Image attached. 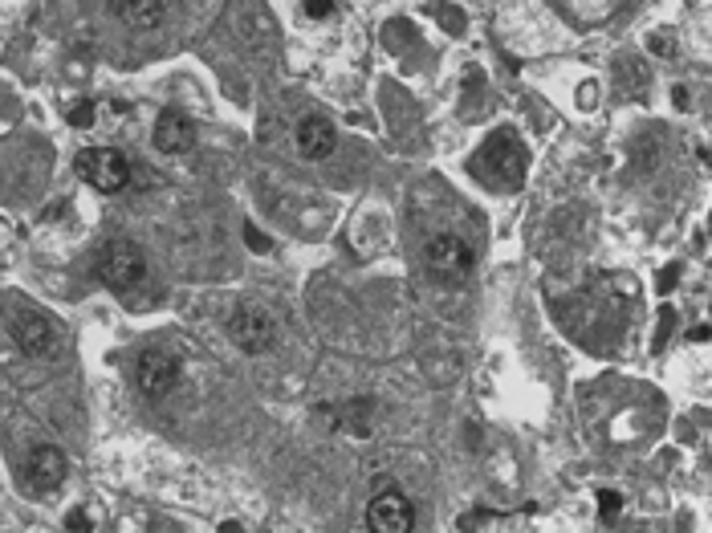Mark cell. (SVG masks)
Segmentation results:
<instances>
[{
	"label": "cell",
	"mask_w": 712,
	"mask_h": 533,
	"mask_svg": "<svg viewBox=\"0 0 712 533\" xmlns=\"http://www.w3.org/2000/svg\"><path fill=\"white\" fill-rule=\"evenodd\" d=\"M468 171L493 192H517L529 171V151L517 131H493L468 159Z\"/></svg>",
	"instance_id": "obj_1"
},
{
	"label": "cell",
	"mask_w": 712,
	"mask_h": 533,
	"mask_svg": "<svg viewBox=\"0 0 712 533\" xmlns=\"http://www.w3.org/2000/svg\"><path fill=\"white\" fill-rule=\"evenodd\" d=\"M9 334H13L17 350L29 354V359H49V354H57V346H62V330L37 306H17L9 314Z\"/></svg>",
	"instance_id": "obj_2"
},
{
	"label": "cell",
	"mask_w": 712,
	"mask_h": 533,
	"mask_svg": "<svg viewBox=\"0 0 712 533\" xmlns=\"http://www.w3.org/2000/svg\"><path fill=\"white\" fill-rule=\"evenodd\" d=\"M98 277L114 289V293H135L147 281V257L135 241H110L98 253Z\"/></svg>",
	"instance_id": "obj_3"
},
{
	"label": "cell",
	"mask_w": 712,
	"mask_h": 533,
	"mask_svg": "<svg viewBox=\"0 0 712 533\" xmlns=\"http://www.w3.org/2000/svg\"><path fill=\"white\" fill-rule=\"evenodd\" d=\"M224 330H228L232 346L245 350V354H265V350H273V342H277V322H273V314H269L265 306H253V302L236 306V310L228 314Z\"/></svg>",
	"instance_id": "obj_4"
},
{
	"label": "cell",
	"mask_w": 712,
	"mask_h": 533,
	"mask_svg": "<svg viewBox=\"0 0 712 533\" xmlns=\"http://www.w3.org/2000/svg\"><path fill=\"white\" fill-rule=\"evenodd\" d=\"M424 265L432 269L436 281H464L472 273V265H477V257H472V245L464 241V236L436 232L424 245Z\"/></svg>",
	"instance_id": "obj_5"
},
{
	"label": "cell",
	"mask_w": 712,
	"mask_h": 533,
	"mask_svg": "<svg viewBox=\"0 0 712 533\" xmlns=\"http://www.w3.org/2000/svg\"><path fill=\"white\" fill-rule=\"evenodd\" d=\"M78 175H82V180H86L94 192L114 196V192L127 188L131 167H127V159L118 155L114 147H86V151L78 155Z\"/></svg>",
	"instance_id": "obj_6"
},
{
	"label": "cell",
	"mask_w": 712,
	"mask_h": 533,
	"mask_svg": "<svg viewBox=\"0 0 712 533\" xmlns=\"http://www.w3.org/2000/svg\"><path fill=\"white\" fill-rule=\"evenodd\" d=\"M135 383L147 399H167L175 391V383H180V359L167 350V346H147L139 354V363H135Z\"/></svg>",
	"instance_id": "obj_7"
},
{
	"label": "cell",
	"mask_w": 712,
	"mask_h": 533,
	"mask_svg": "<svg viewBox=\"0 0 712 533\" xmlns=\"http://www.w3.org/2000/svg\"><path fill=\"white\" fill-rule=\"evenodd\" d=\"M367 525H371V533H411L415 529V509H411L407 493L395 489V485L379 489L371 497V505H367Z\"/></svg>",
	"instance_id": "obj_8"
},
{
	"label": "cell",
	"mask_w": 712,
	"mask_h": 533,
	"mask_svg": "<svg viewBox=\"0 0 712 533\" xmlns=\"http://www.w3.org/2000/svg\"><path fill=\"white\" fill-rule=\"evenodd\" d=\"M66 477H70V464H66V456H62V448H53V444H41V448H33L29 452V460H25V489L29 493H57L66 485Z\"/></svg>",
	"instance_id": "obj_9"
},
{
	"label": "cell",
	"mask_w": 712,
	"mask_h": 533,
	"mask_svg": "<svg viewBox=\"0 0 712 533\" xmlns=\"http://www.w3.org/2000/svg\"><path fill=\"white\" fill-rule=\"evenodd\" d=\"M155 147L163 155H184L196 147V127L184 110H163L155 118Z\"/></svg>",
	"instance_id": "obj_10"
},
{
	"label": "cell",
	"mask_w": 712,
	"mask_h": 533,
	"mask_svg": "<svg viewBox=\"0 0 712 533\" xmlns=\"http://www.w3.org/2000/svg\"><path fill=\"white\" fill-rule=\"evenodd\" d=\"M334 147H338V135H334V123L330 118H322V114H310V118H302L298 123V151H302V159H326V155H334Z\"/></svg>",
	"instance_id": "obj_11"
},
{
	"label": "cell",
	"mask_w": 712,
	"mask_h": 533,
	"mask_svg": "<svg viewBox=\"0 0 712 533\" xmlns=\"http://www.w3.org/2000/svg\"><path fill=\"white\" fill-rule=\"evenodd\" d=\"M110 9H114L118 17H123L127 25H135V29H159L163 17H167V5H163V0H114Z\"/></svg>",
	"instance_id": "obj_12"
},
{
	"label": "cell",
	"mask_w": 712,
	"mask_h": 533,
	"mask_svg": "<svg viewBox=\"0 0 712 533\" xmlns=\"http://www.w3.org/2000/svg\"><path fill=\"white\" fill-rule=\"evenodd\" d=\"M619 509H623V497H619V493H599V513H603V521H611Z\"/></svg>",
	"instance_id": "obj_13"
},
{
	"label": "cell",
	"mask_w": 712,
	"mask_h": 533,
	"mask_svg": "<svg viewBox=\"0 0 712 533\" xmlns=\"http://www.w3.org/2000/svg\"><path fill=\"white\" fill-rule=\"evenodd\" d=\"M245 236H249V249L253 253H269V236L265 232H257L253 224H245Z\"/></svg>",
	"instance_id": "obj_14"
},
{
	"label": "cell",
	"mask_w": 712,
	"mask_h": 533,
	"mask_svg": "<svg viewBox=\"0 0 712 533\" xmlns=\"http://www.w3.org/2000/svg\"><path fill=\"white\" fill-rule=\"evenodd\" d=\"M90 118H94V106H90V102H78L74 114H70V123H74V127H86Z\"/></svg>",
	"instance_id": "obj_15"
},
{
	"label": "cell",
	"mask_w": 712,
	"mask_h": 533,
	"mask_svg": "<svg viewBox=\"0 0 712 533\" xmlns=\"http://www.w3.org/2000/svg\"><path fill=\"white\" fill-rule=\"evenodd\" d=\"M338 5H334V0H322V5H318V0H306V13L310 17H330Z\"/></svg>",
	"instance_id": "obj_16"
},
{
	"label": "cell",
	"mask_w": 712,
	"mask_h": 533,
	"mask_svg": "<svg viewBox=\"0 0 712 533\" xmlns=\"http://www.w3.org/2000/svg\"><path fill=\"white\" fill-rule=\"evenodd\" d=\"M70 529H74V533H94V525H90V517H86L82 509L70 513Z\"/></svg>",
	"instance_id": "obj_17"
}]
</instances>
